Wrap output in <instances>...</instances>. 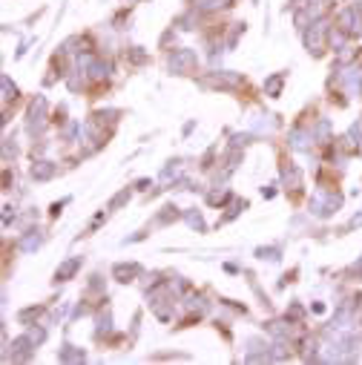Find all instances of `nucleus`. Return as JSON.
Returning <instances> with one entry per match:
<instances>
[{
    "label": "nucleus",
    "instance_id": "f257e3e1",
    "mask_svg": "<svg viewBox=\"0 0 362 365\" xmlns=\"http://www.w3.org/2000/svg\"><path fill=\"white\" fill-rule=\"evenodd\" d=\"M193 61H196V58H193V52H187V49H179V52H176V55L170 58V66H173L176 72H181L184 66H190Z\"/></svg>",
    "mask_w": 362,
    "mask_h": 365
},
{
    "label": "nucleus",
    "instance_id": "f03ea898",
    "mask_svg": "<svg viewBox=\"0 0 362 365\" xmlns=\"http://www.w3.org/2000/svg\"><path fill=\"white\" fill-rule=\"evenodd\" d=\"M78 265H81V259H69V262H63V265L58 268V274H55V279H58V282L69 279V276H72L75 271H78Z\"/></svg>",
    "mask_w": 362,
    "mask_h": 365
},
{
    "label": "nucleus",
    "instance_id": "7ed1b4c3",
    "mask_svg": "<svg viewBox=\"0 0 362 365\" xmlns=\"http://www.w3.org/2000/svg\"><path fill=\"white\" fill-rule=\"evenodd\" d=\"M132 274H138V265H118V268H115V276H118L121 282H129Z\"/></svg>",
    "mask_w": 362,
    "mask_h": 365
},
{
    "label": "nucleus",
    "instance_id": "20e7f679",
    "mask_svg": "<svg viewBox=\"0 0 362 365\" xmlns=\"http://www.w3.org/2000/svg\"><path fill=\"white\" fill-rule=\"evenodd\" d=\"M351 18H354V9L342 15V23H351ZM348 32H354V35H360V32H362V20H354V26H351V29H348Z\"/></svg>",
    "mask_w": 362,
    "mask_h": 365
},
{
    "label": "nucleus",
    "instance_id": "39448f33",
    "mask_svg": "<svg viewBox=\"0 0 362 365\" xmlns=\"http://www.w3.org/2000/svg\"><path fill=\"white\" fill-rule=\"evenodd\" d=\"M52 176V167L43 164V167H35V179H49Z\"/></svg>",
    "mask_w": 362,
    "mask_h": 365
},
{
    "label": "nucleus",
    "instance_id": "423d86ee",
    "mask_svg": "<svg viewBox=\"0 0 362 365\" xmlns=\"http://www.w3.org/2000/svg\"><path fill=\"white\" fill-rule=\"evenodd\" d=\"M127 199H129V190H124V193H118V196H115V199H112V204H109V207H112V210H115V207H121V204H124V201H127Z\"/></svg>",
    "mask_w": 362,
    "mask_h": 365
},
{
    "label": "nucleus",
    "instance_id": "0eeeda50",
    "mask_svg": "<svg viewBox=\"0 0 362 365\" xmlns=\"http://www.w3.org/2000/svg\"><path fill=\"white\" fill-rule=\"evenodd\" d=\"M37 244H40V236L35 233V236H29L26 242H20V247H23V250H32V247H37Z\"/></svg>",
    "mask_w": 362,
    "mask_h": 365
},
{
    "label": "nucleus",
    "instance_id": "6e6552de",
    "mask_svg": "<svg viewBox=\"0 0 362 365\" xmlns=\"http://www.w3.org/2000/svg\"><path fill=\"white\" fill-rule=\"evenodd\" d=\"M279 87H282V78H271V84H268V92H271V95H276V92H279Z\"/></svg>",
    "mask_w": 362,
    "mask_h": 365
}]
</instances>
